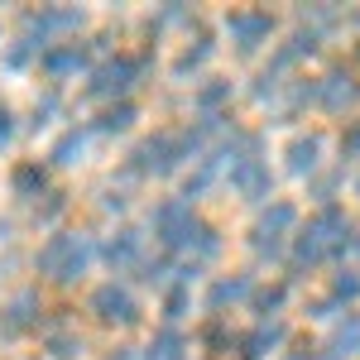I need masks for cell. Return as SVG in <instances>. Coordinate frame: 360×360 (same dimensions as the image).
<instances>
[{
  "label": "cell",
  "instance_id": "cell-1",
  "mask_svg": "<svg viewBox=\"0 0 360 360\" xmlns=\"http://www.w3.org/2000/svg\"><path fill=\"white\" fill-rule=\"evenodd\" d=\"M39 264H44V274H53V278H77L86 269V245L77 236H53L49 245L39 250Z\"/></svg>",
  "mask_w": 360,
  "mask_h": 360
},
{
  "label": "cell",
  "instance_id": "cell-2",
  "mask_svg": "<svg viewBox=\"0 0 360 360\" xmlns=\"http://www.w3.org/2000/svg\"><path fill=\"white\" fill-rule=\"evenodd\" d=\"M91 312H96L101 322H135L139 317L135 298H130L125 288H115V283H101V288L91 293Z\"/></svg>",
  "mask_w": 360,
  "mask_h": 360
},
{
  "label": "cell",
  "instance_id": "cell-3",
  "mask_svg": "<svg viewBox=\"0 0 360 360\" xmlns=\"http://www.w3.org/2000/svg\"><path fill=\"white\" fill-rule=\"evenodd\" d=\"M178 149H183V139H178V135H159V139H149L135 159H139V168H159V173H164V168L178 164Z\"/></svg>",
  "mask_w": 360,
  "mask_h": 360
},
{
  "label": "cell",
  "instance_id": "cell-4",
  "mask_svg": "<svg viewBox=\"0 0 360 360\" xmlns=\"http://www.w3.org/2000/svg\"><path fill=\"white\" fill-rule=\"evenodd\" d=\"M130 77H135V63H125V58H120V63H106V68L96 72L91 91H101V96H106V91H125V86H130Z\"/></svg>",
  "mask_w": 360,
  "mask_h": 360
},
{
  "label": "cell",
  "instance_id": "cell-5",
  "mask_svg": "<svg viewBox=\"0 0 360 360\" xmlns=\"http://www.w3.org/2000/svg\"><path fill=\"white\" fill-rule=\"evenodd\" d=\"M231 29L240 34V49H255L264 34H269V15H259V10H245V15H236Z\"/></svg>",
  "mask_w": 360,
  "mask_h": 360
},
{
  "label": "cell",
  "instance_id": "cell-6",
  "mask_svg": "<svg viewBox=\"0 0 360 360\" xmlns=\"http://www.w3.org/2000/svg\"><path fill=\"white\" fill-rule=\"evenodd\" d=\"M317 154H322V139H317V135H298L293 144H288V164H293V173L312 168V164H317Z\"/></svg>",
  "mask_w": 360,
  "mask_h": 360
},
{
  "label": "cell",
  "instance_id": "cell-7",
  "mask_svg": "<svg viewBox=\"0 0 360 360\" xmlns=\"http://www.w3.org/2000/svg\"><path fill=\"white\" fill-rule=\"evenodd\" d=\"M135 250H139V240L130 236V231H125L120 240H111V250H106V259H111V264H125V259H135Z\"/></svg>",
  "mask_w": 360,
  "mask_h": 360
},
{
  "label": "cell",
  "instance_id": "cell-8",
  "mask_svg": "<svg viewBox=\"0 0 360 360\" xmlns=\"http://www.w3.org/2000/svg\"><path fill=\"white\" fill-rule=\"evenodd\" d=\"M351 96H356V91L341 82V72H336V77H327V86H322V101H327V106H341V101H351Z\"/></svg>",
  "mask_w": 360,
  "mask_h": 360
},
{
  "label": "cell",
  "instance_id": "cell-9",
  "mask_svg": "<svg viewBox=\"0 0 360 360\" xmlns=\"http://www.w3.org/2000/svg\"><path fill=\"white\" fill-rule=\"evenodd\" d=\"M130 120H135V111H130V106H120V111H106V115H101V130H125Z\"/></svg>",
  "mask_w": 360,
  "mask_h": 360
},
{
  "label": "cell",
  "instance_id": "cell-10",
  "mask_svg": "<svg viewBox=\"0 0 360 360\" xmlns=\"http://www.w3.org/2000/svg\"><path fill=\"white\" fill-rule=\"evenodd\" d=\"M245 288H250L245 278H236V283H217V303H226V298H240Z\"/></svg>",
  "mask_w": 360,
  "mask_h": 360
},
{
  "label": "cell",
  "instance_id": "cell-11",
  "mask_svg": "<svg viewBox=\"0 0 360 360\" xmlns=\"http://www.w3.org/2000/svg\"><path fill=\"white\" fill-rule=\"evenodd\" d=\"M336 293H341V298H356L360 293V274H341L336 278Z\"/></svg>",
  "mask_w": 360,
  "mask_h": 360
},
{
  "label": "cell",
  "instance_id": "cell-12",
  "mask_svg": "<svg viewBox=\"0 0 360 360\" xmlns=\"http://www.w3.org/2000/svg\"><path fill=\"white\" fill-rule=\"evenodd\" d=\"M346 149H351V154H360V130H351V139H346Z\"/></svg>",
  "mask_w": 360,
  "mask_h": 360
}]
</instances>
